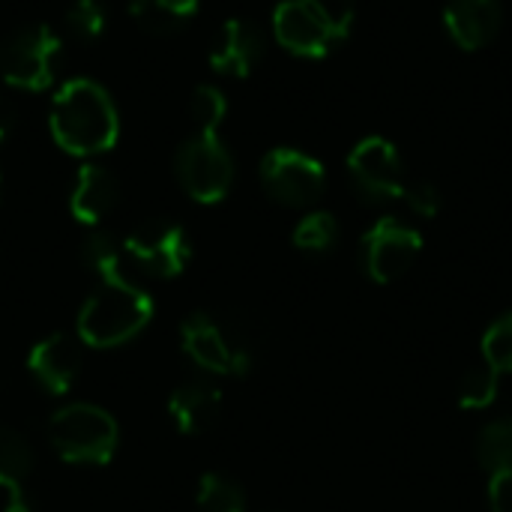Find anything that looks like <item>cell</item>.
Wrapping results in <instances>:
<instances>
[{
    "label": "cell",
    "mask_w": 512,
    "mask_h": 512,
    "mask_svg": "<svg viewBox=\"0 0 512 512\" xmlns=\"http://www.w3.org/2000/svg\"><path fill=\"white\" fill-rule=\"evenodd\" d=\"M48 126L66 153L99 156L114 147L120 135V114L102 84L90 78H72L54 93Z\"/></svg>",
    "instance_id": "obj_1"
},
{
    "label": "cell",
    "mask_w": 512,
    "mask_h": 512,
    "mask_svg": "<svg viewBox=\"0 0 512 512\" xmlns=\"http://www.w3.org/2000/svg\"><path fill=\"white\" fill-rule=\"evenodd\" d=\"M153 312V297L132 279L102 282L78 312V339L93 348L123 345L150 324Z\"/></svg>",
    "instance_id": "obj_2"
},
{
    "label": "cell",
    "mask_w": 512,
    "mask_h": 512,
    "mask_svg": "<svg viewBox=\"0 0 512 512\" xmlns=\"http://www.w3.org/2000/svg\"><path fill=\"white\" fill-rule=\"evenodd\" d=\"M117 423L108 411L75 402L60 408L48 423V441L63 462L72 465H105L117 450Z\"/></svg>",
    "instance_id": "obj_3"
},
{
    "label": "cell",
    "mask_w": 512,
    "mask_h": 512,
    "mask_svg": "<svg viewBox=\"0 0 512 512\" xmlns=\"http://www.w3.org/2000/svg\"><path fill=\"white\" fill-rule=\"evenodd\" d=\"M174 171L183 192L198 204L222 201L234 183V159L219 141V132L189 135L174 156Z\"/></svg>",
    "instance_id": "obj_4"
},
{
    "label": "cell",
    "mask_w": 512,
    "mask_h": 512,
    "mask_svg": "<svg viewBox=\"0 0 512 512\" xmlns=\"http://www.w3.org/2000/svg\"><path fill=\"white\" fill-rule=\"evenodd\" d=\"M60 36L45 24H30L12 33L0 48V75L9 87L39 93L51 87L60 66Z\"/></svg>",
    "instance_id": "obj_5"
},
{
    "label": "cell",
    "mask_w": 512,
    "mask_h": 512,
    "mask_svg": "<svg viewBox=\"0 0 512 512\" xmlns=\"http://www.w3.org/2000/svg\"><path fill=\"white\" fill-rule=\"evenodd\" d=\"M261 183L285 207H309L327 186L324 165L294 147H276L261 159Z\"/></svg>",
    "instance_id": "obj_6"
},
{
    "label": "cell",
    "mask_w": 512,
    "mask_h": 512,
    "mask_svg": "<svg viewBox=\"0 0 512 512\" xmlns=\"http://www.w3.org/2000/svg\"><path fill=\"white\" fill-rule=\"evenodd\" d=\"M123 252L138 270L159 279H171L180 276L192 261V240L177 222L153 219L138 225L123 240Z\"/></svg>",
    "instance_id": "obj_7"
},
{
    "label": "cell",
    "mask_w": 512,
    "mask_h": 512,
    "mask_svg": "<svg viewBox=\"0 0 512 512\" xmlns=\"http://www.w3.org/2000/svg\"><path fill=\"white\" fill-rule=\"evenodd\" d=\"M423 252V237L417 228L405 225L396 216L378 219L363 237V267L366 276L378 285H390L411 270Z\"/></svg>",
    "instance_id": "obj_8"
},
{
    "label": "cell",
    "mask_w": 512,
    "mask_h": 512,
    "mask_svg": "<svg viewBox=\"0 0 512 512\" xmlns=\"http://www.w3.org/2000/svg\"><path fill=\"white\" fill-rule=\"evenodd\" d=\"M180 345L186 357L213 375H246L252 366V357L243 345H237L216 318L195 312L180 327Z\"/></svg>",
    "instance_id": "obj_9"
},
{
    "label": "cell",
    "mask_w": 512,
    "mask_h": 512,
    "mask_svg": "<svg viewBox=\"0 0 512 512\" xmlns=\"http://www.w3.org/2000/svg\"><path fill=\"white\" fill-rule=\"evenodd\" d=\"M348 174L357 186V192L369 201H387L402 198L405 192V168L399 150L381 138L369 135L348 153Z\"/></svg>",
    "instance_id": "obj_10"
},
{
    "label": "cell",
    "mask_w": 512,
    "mask_h": 512,
    "mask_svg": "<svg viewBox=\"0 0 512 512\" xmlns=\"http://www.w3.org/2000/svg\"><path fill=\"white\" fill-rule=\"evenodd\" d=\"M273 33L285 51L297 57H309V60L327 57L330 45L336 42L303 0H282L273 9Z\"/></svg>",
    "instance_id": "obj_11"
},
{
    "label": "cell",
    "mask_w": 512,
    "mask_h": 512,
    "mask_svg": "<svg viewBox=\"0 0 512 512\" xmlns=\"http://www.w3.org/2000/svg\"><path fill=\"white\" fill-rule=\"evenodd\" d=\"M27 369L51 396H63L78 381V372H81L78 339H72L66 333H51L48 339L33 345V351L27 357Z\"/></svg>",
    "instance_id": "obj_12"
},
{
    "label": "cell",
    "mask_w": 512,
    "mask_h": 512,
    "mask_svg": "<svg viewBox=\"0 0 512 512\" xmlns=\"http://www.w3.org/2000/svg\"><path fill=\"white\" fill-rule=\"evenodd\" d=\"M261 57H264L261 30L243 18H228L219 27L210 48V66L219 75H231V78H246Z\"/></svg>",
    "instance_id": "obj_13"
},
{
    "label": "cell",
    "mask_w": 512,
    "mask_h": 512,
    "mask_svg": "<svg viewBox=\"0 0 512 512\" xmlns=\"http://www.w3.org/2000/svg\"><path fill=\"white\" fill-rule=\"evenodd\" d=\"M504 21L501 0H447L444 27L453 42L465 51H477L489 45Z\"/></svg>",
    "instance_id": "obj_14"
},
{
    "label": "cell",
    "mask_w": 512,
    "mask_h": 512,
    "mask_svg": "<svg viewBox=\"0 0 512 512\" xmlns=\"http://www.w3.org/2000/svg\"><path fill=\"white\" fill-rule=\"evenodd\" d=\"M117 195H120V186H117L114 174L96 162H87L75 174V186L69 195V213L81 225H99L114 210Z\"/></svg>",
    "instance_id": "obj_15"
},
{
    "label": "cell",
    "mask_w": 512,
    "mask_h": 512,
    "mask_svg": "<svg viewBox=\"0 0 512 512\" xmlns=\"http://www.w3.org/2000/svg\"><path fill=\"white\" fill-rule=\"evenodd\" d=\"M219 411H222V393L204 381L177 387L168 402V414L183 435H204L219 420Z\"/></svg>",
    "instance_id": "obj_16"
},
{
    "label": "cell",
    "mask_w": 512,
    "mask_h": 512,
    "mask_svg": "<svg viewBox=\"0 0 512 512\" xmlns=\"http://www.w3.org/2000/svg\"><path fill=\"white\" fill-rule=\"evenodd\" d=\"M33 468L30 444L9 426H0V489H6V512H33L27 501V477Z\"/></svg>",
    "instance_id": "obj_17"
},
{
    "label": "cell",
    "mask_w": 512,
    "mask_h": 512,
    "mask_svg": "<svg viewBox=\"0 0 512 512\" xmlns=\"http://www.w3.org/2000/svg\"><path fill=\"white\" fill-rule=\"evenodd\" d=\"M129 15L150 33L183 30L198 15V0H129Z\"/></svg>",
    "instance_id": "obj_18"
},
{
    "label": "cell",
    "mask_w": 512,
    "mask_h": 512,
    "mask_svg": "<svg viewBox=\"0 0 512 512\" xmlns=\"http://www.w3.org/2000/svg\"><path fill=\"white\" fill-rule=\"evenodd\" d=\"M126 252L123 243H117L111 234L96 231L84 240V264L102 279V282H126L129 267H126Z\"/></svg>",
    "instance_id": "obj_19"
},
{
    "label": "cell",
    "mask_w": 512,
    "mask_h": 512,
    "mask_svg": "<svg viewBox=\"0 0 512 512\" xmlns=\"http://www.w3.org/2000/svg\"><path fill=\"white\" fill-rule=\"evenodd\" d=\"M477 459L489 474L512 471V417L495 420L480 432Z\"/></svg>",
    "instance_id": "obj_20"
},
{
    "label": "cell",
    "mask_w": 512,
    "mask_h": 512,
    "mask_svg": "<svg viewBox=\"0 0 512 512\" xmlns=\"http://www.w3.org/2000/svg\"><path fill=\"white\" fill-rule=\"evenodd\" d=\"M198 510L201 512H246L243 489L225 474H204L198 480Z\"/></svg>",
    "instance_id": "obj_21"
},
{
    "label": "cell",
    "mask_w": 512,
    "mask_h": 512,
    "mask_svg": "<svg viewBox=\"0 0 512 512\" xmlns=\"http://www.w3.org/2000/svg\"><path fill=\"white\" fill-rule=\"evenodd\" d=\"M336 237H339V222L327 210H315V213L303 216L294 228V246L303 252H315V255L330 252Z\"/></svg>",
    "instance_id": "obj_22"
},
{
    "label": "cell",
    "mask_w": 512,
    "mask_h": 512,
    "mask_svg": "<svg viewBox=\"0 0 512 512\" xmlns=\"http://www.w3.org/2000/svg\"><path fill=\"white\" fill-rule=\"evenodd\" d=\"M498 387H501V375L492 366H477L471 369L462 384H459V405L465 411H483L498 399Z\"/></svg>",
    "instance_id": "obj_23"
},
{
    "label": "cell",
    "mask_w": 512,
    "mask_h": 512,
    "mask_svg": "<svg viewBox=\"0 0 512 512\" xmlns=\"http://www.w3.org/2000/svg\"><path fill=\"white\" fill-rule=\"evenodd\" d=\"M189 114L198 126V132H216L228 114V99L219 87L213 84H201L195 93H192V102H189Z\"/></svg>",
    "instance_id": "obj_24"
},
{
    "label": "cell",
    "mask_w": 512,
    "mask_h": 512,
    "mask_svg": "<svg viewBox=\"0 0 512 512\" xmlns=\"http://www.w3.org/2000/svg\"><path fill=\"white\" fill-rule=\"evenodd\" d=\"M483 363L498 375H512V312L498 318L483 336Z\"/></svg>",
    "instance_id": "obj_25"
},
{
    "label": "cell",
    "mask_w": 512,
    "mask_h": 512,
    "mask_svg": "<svg viewBox=\"0 0 512 512\" xmlns=\"http://www.w3.org/2000/svg\"><path fill=\"white\" fill-rule=\"evenodd\" d=\"M66 24L81 42H93L105 30V9L99 0H75L66 12Z\"/></svg>",
    "instance_id": "obj_26"
},
{
    "label": "cell",
    "mask_w": 512,
    "mask_h": 512,
    "mask_svg": "<svg viewBox=\"0 0 512 512\" xmlns=\"http://www.w3.org/2000/svg\"><path fill=\"white\" fill-rule=\"evenodd\" d=\"M315 15L318 21L330 30V36L339 42L351 33V24H354V0H303Z\"/></svg>",
    "instance_id": "obj_27"
},
{
    "label": "cell",
    "mask_w": 512,
    "mask_h": 512,
    "mask_svg": "<svg viewBox=\"0 0 512 512\" xmlns=\"http://www.w3.org/2000/svg\"><path fill=\"white\" fill-rule=\"evenodd\" d=\"M402 198H405V204H408L417 216H426V219L438 216V210H441V204H444L438 186H432V183H426V180H420V183H405Z\"/></svg>",
    "instance_id": "obj_28"
},
{
    "label": "cell",
    "mask_w": 512,
    "mask_h": 512,
    "mask_svg": "<svg viewBox=\"0 0 512 512\" xmlns=\"http://www.w3.org/2000/svg\"><path fill=\"white\" fill-rule=\"evenodd\" d=\"M489 510L512 512V471L489 474Z\"/></svg>",
    "instance_id": "obj_29"
},
{
    "label": "cell",
    "mask_w": 512,
    "mask_h": 512,
    "mask_svg": "<svg viewBox=\"0 0 512 512\" xmlns=\"http://www.w3.org/2000/svg\"><path fill=\"white\" fill-rule=\"evenodd\" d=\"M12 123H15V117H12V108L0 99V144L9 138V132H12Z\"/></svg>",
    "instance_id": "obj_30"
}]
</instances>
